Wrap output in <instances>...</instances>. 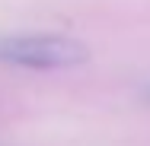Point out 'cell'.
<instances>
[{
    "instance_id": "cell-1",
    "label": "cell",
    "mask_w": 150,
    "mask_h": 146,
    "mask_svg": "<svg viewBox=\"0 0 150 146\" xmlns=\"http://www.w3.org/2000/svg\"><path fill=\"white\" fill-rule=\"evenodd\" d=\"M90 57L86 45L64 32H6L0 35V64L19 70H67Z\"/></svg>"
},
{
    "instance_id": "cell-2",
    "label": "cell",
    "mask_w": 150,
    "mask_h": 146,
    "mask_svg": "<svg viewBox=\"0 0 150 146\" xmlns=\"http://www.w3.org/2000/svg\"><path fill=\"white\" fill-rule=\"evenodd\" d=\"M144 95H147V102H150V86H147V89H144Z\"/></svg>"
}]
</instances>
